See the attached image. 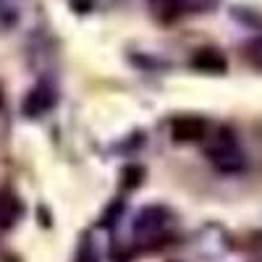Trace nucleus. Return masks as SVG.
I'll return each instance as SVG.
<instances>
[{
	"mask_svg": "<svg viewBox=\"0 0 262 262\" xmlns=\"http://www.w3.org/2000/svg\"><path fill=\"white\" fill-rule=\"evenodd\" d=\"M207 121L200 118V116H179L170 121V137L173 142H202L207 137Z\"/></svg>",
	"mask_w": 262,
	"mask_h": 262,
	"instance_id": "f257e3e1",
	"label": "nucleus"
},
{
	"mask_svg": "<svg viewBox=\"0 0 262 262\" xmlns=\"http://www.w3.org/2000/svg\"><path fill=\"white\" fill-rule=\"evenodd\" d=\"M170 221V210L160 207V205H149L144 210H139V215L134 217V233L137 236H155L160 233Z\"/></svg>",
	"mask_w": 262,
	"mask_h": 262,
	"instance_id": "f03ea898",
	"label": "nucleus"
},
{
	"mask_svg": "<svg viewBox=\"0 0 262 262\" xmlns=\"http://www.w3.org/2000/svg\"><path fill=\"white\" fill-rule=\"evenodd\" d=\"M189 66H191L194 71L212 74V76L228 71V60H226V55L217 50V48H200V50L189 58Z\"/></svg>",
	"mask_w": 262,
	"mask_h": 262,
	"instance_id": "7ed1b4c3",
	"label": "nucleus"
},
{
	"mask_svg": "<svg viewBox=\"0 0 262 262\" xmlns=\"http://www.w3.org/2000/svg\"><path fill=\"white\" fill-rule=\"evenodd\" d=\"M53 105H55L53 90L45 86V84H39V86H34V90H29V95L24 97V102H21V111H24V116H29V118H39V116H45Z\"/></svg>",
	"mask_w": 262,
	"mask_h": 262,
	"instance_id": "20e7f679",
	"label": "nucleus"
},
{
	"mask_svg": "<svg viewBox=\"0 0 262 262\" xmlns=\"http://www.w3.org/2000/svg\"><path fill=\"white\" fill-rule=\"evenodd\" d=\"M21 212H24V207H21L18 196L0 194V228H11L21 217Z\"/></svg>",
	"mask_w": 262,
	"mask_h": 262,
	"instance_id": "39448f33",
	"label": "nucleus"
},
{
	"mask_svg": "<svg viewBox=\"0 0 262 262\" xmlns=\"http://www.w3.org/2000/svg\"><path fill=\"white\" fill-rule=\"evenodd\" d=\"M184 0H149V8H152V13H155L160 21H176L179 16H181V11H184Z\"/></svg>",
	"mask_w": 262,
	"mask_h": 262,
	"instance_id": "423d86ee",
	"label": "nucleus"
},
{
	"mask_svg": "<svg viewBox=\"0 0 262 262\" xmlns=\"http://www.w3.org/2000/svg\"><path fill=\"white\" fill-rule=\"evenodd\" d=\"M81 262H97V257H95V252H92V247H86V254L81 257Z\"/></svg>",
	"mask_w": 262,
	"mask_h": 262,
	"instance_id": "0eeeda50",
	"label": "nucleus"
}]
</instances>
